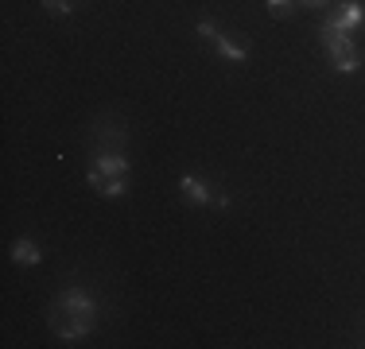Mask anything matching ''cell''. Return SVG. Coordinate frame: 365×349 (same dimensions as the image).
I'll return each mask as SVG.
<instances>
[{
  "instance_id": "9",
  "label": "cell",
  "mask_w": 365,
  "mask_h": 349,
  "mask_svg": "<svg viewBox=\"0 0 365 349\" xmlns=\"http://www.w3.org/2000/svg\"><path fill=\"white\" fill-rule=\"evenodd\" d=\"M43 8L51 16H71V0H43Z\"/></svg>"
},
{
  "instance_id": "6",
  "label": "cell",
  "mask_w": 365,
  "mask_h": 349,
  "mask_svg": "<svg viewBox=\"0 0 365 349\" xmlns=\"http://www.w3.org/2000/svg\"><path fill=\"white\" fill-rule=\"evenodd\" d=\"M327 24H334L338 31H358L365 24V4H361V0H346L334 16H327Z\"/></svg>"
},
{
  "instance_id": "4",
  "label": "cell",
  "mask_w": 365,
  "mask_h": 349,
  "mask_svg": "<svg viewBox=\"0 0 365 349\" xmlns=\"http://www.w3.org/2000/svg\"><path fill=\"white\" fill-rule=\"evenodd\" d=\"M195 31H198V39H210L214 47H218V55L225 58V63H249V51L241 47V43H233L230 35H222L214 20H198Z\"/></svg>"
},
{
  "instance_id": "5",
  "label": "cell",
  "mask_w": 365,
  "mask_h": 349,
  "mask_svg": "<svg viewBox=\"0 0 365 349\" xmlns=\"http://www.w3.org/2000/svg\"><path fill=\"white\" fill-rule=\"evenodd\" d=\"M179 194L187 198L190 206H210V202H218V198H214V187L202 179V174H195V171L179 174Z\"/></svg>"
},
{
  "instance_id": "8",
  "label": "cell",
  "mask_w": 365,
  "mask_h": 349,
  "mask_svg": "<svg viewBox=\"0 0 365 349\" xmlns=\"http://www.w3.org/2000/svg\"><path fill=\"white\" fill-rule=\"evenodd\" d=\"M264 4H268V12H272V16H280V20H288V16H292V8L299 4V0H264Z\"/></svg>"
},
{
  "instance_id": "2",
  "label": "cell",
  "mask_w": 365,
  "mask_h": 349,
  "mask_svg": "<svg viewBox=\"0 0 365 349\" xmlns=\"http://www.w3.org/2000/svg\"><path fill=\"white\" fill-rule=\"evenodd\" d=\"M86 182H90L101 198H125L128 194V160H125V152H93Z\"/></svg>"
},
{
  "instance_id": "1",
  "label": "cell",
  "mask_w": 365,
  "mask_h": 349,
  "mask_svg": "<svg viewBox=\"0 0 365 349\" xmlns=\"http://www.w3.org/2000/svg\"><path fill=\"white\" fill-rule=\"evenodd\" d=\"M47 326L55 330L58 342H78V338L93 334V326H98V299L90 291H82V287H66L51 303Z\"/></svg>"
},
{
  "instance_id": "10",
  "label": "cell",
  "mask_w": 365,
  "mask_h": 349,
  "mask_svg": "<svg viewBox=\"0 0 365 349\" xmlns=\"http://www.w3.org/2000/svg\"><path fill=\"white\" fill-rule=\"evenodd\" d=\"M299 4H307V8H327L330 0H299Z\"/></svg>"
},
{
  "instance_id": "7",
  "label": "cell",
  "mask_w": 365,
  "mask_h": 349,
  "mask_svg": "<svg viewBox=\"0 0 365 349\" xmlns=\"http://www.w3.org/2000/svg\"><path fill=\"white\" fill-rule=\"evenodd\" d=\"M12 260L20 268H36L39 260H43V252L36 249V241H31V237H16L12 241Z\"/></svg>"
},
{
  "instance_id": "3",
  "label": "cell",
  "mask_w": 365,
  "mask_h": 349,
  "mask_svg": "<svg viewBox=\"0 0 365 349\" xmlns=\"http://www.w3.org/2000/svg\"><path fill=\"white\" fill-rule=\"evenodd\" d=\"M319 43L327 47L334 74H354V70L361 66V51H358V43H354L350 31H338L334 24L323 20V28H319Z\"/></svg>"
}]
</instances>
